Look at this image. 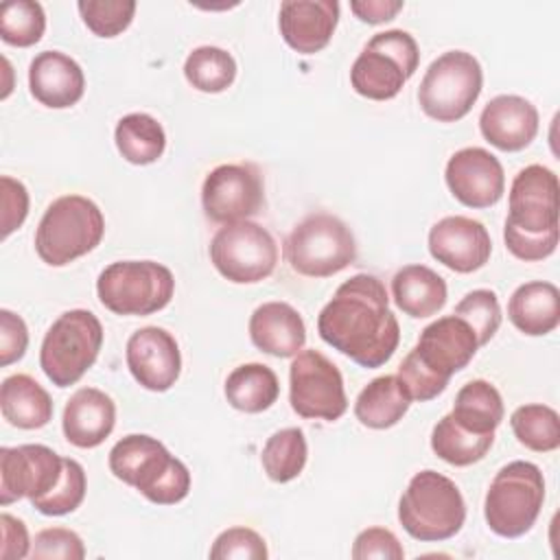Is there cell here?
Wrapping results in <instances>:
<instances>
[{
    "label": "cell",
    "mask_w": 560,
    "mask_h": 560,
    "mask_svg": "<svg viewBox=\"0 0 560 560\" xmlns=\"http://www.w3.org/2000/svg\"><path fill=\"white\" fill-rule=\"evenodd\" d=\"M317 332L328 346L368 370L385 365L400 341L387 289L372 273H357L337 287L332 300L319 311Z\"/></svg>",
    "instance_id": "1"
},
{
    "label": "cell",
    "mask_w": 560,
    "mask_h": 560,
    "mask_svg": "<svg viewBox=\"0 0 560 560\" xmlns=\"http://www.w3.org/2000/svg\"><path fill=\"white\" fill-rule=\"evenodd\" d=\"M116 479L133 486L158 505H175L190 492V470L155 438L131 433L118 440L107 457Z\"/></svg>",
    "instance_id": "2"
},
{
    "label": "cell",
    "mask_w": 560,
    "mask_h": 560,
    "mask_svg": "<svg viewBox=\"0 0 560 560\" xmlns=\"http://www.w3.org/2000/svg\"><path fill=\"white\" fill-rule=\"evenodd\" d=\"M398 521L411 538L442 542L462 529L466 503L453 479L427 468L409 479L398 501Z\"/></svg>",
    "instance_id": "3"
},
{
    "label": "cell",
    "mask_w": 560,
    "mask_h": 560,
    "mask_svg": "<svg viewBox=\"0 0 560 560\" xmlns=\"http://www.w3.org/2000/svg\"><path fill=\"white\" fill-rule=\"evenodd\" d=\"M105 234L101 208L83 195L57 197L35 230V252L50 267H63L98 247Z\"/></svg>",
    "instance_id": "4"
},
{
    "label": "cell",
    "mask_w": 560,
    "mask_h": 560,
    "mask_svg": "<svg viewBox=\"0 0 560 560\" xmlns=\"http://www.w3.org/2000/svg\"><path fill=\"white\" fill-rule=\"evenodd\" d=\"M545 501V479L536 464L514 459L499 468L488 486L483 501V518L501 538H518L527 534Z\"/></svg>",
    "instance_id": "5"
},
{
    "label": "cell",
    "mask_w": 560,
    "mask_h": 560,
    "mask_svg": "<svg viewBox=\"0 0 560 560\" xmlns=\"http://www.w3.org/2000/svg\"><path fill=\"white\" fill-rule=\"evenodd\" d=\"M103 346V326L92 311L61 313L46 330L39 348V368L57 387H70L94 365Z\"/></svg>",
    "instance_id": "6"
},
{
    "label": "cell",
    "mask_w": 560,
    "mask_h": 560,
    "mask_svg": "<svg viewBox=\"0 0 560 560\" xmlns=\"http://www.w3.org/2000/svg\"><path fill=\"white\" fill-rule=\"evenodd\" d=\"M284 258L300 276L328 278L357 260V241L335 214L313 212L284 238Z\"/></svg>",
    "instance_id": "7"
},
{
    "label": "cell",
    "mask_w": 560,
    "mask_h": 560,
    "mask_svg": "<svg viewBox=\"0 0 560 560\" xmlns=\"http://www.w3.org/2000/svg\"><path fill=\"white\" fill-rule=\"evenodd\" d=\"M420 63L416 39L402 28L376 33L359 52L350 68V85L370 101H389L398 96L407 79Z\"/></svg>",
    "instance_id": "8"
},
{
    "label": "cell",
    "mask_w": 560,
    "mask_h": 560,
    "mask_svg": "<svg viewBox=\"0 0 560 560\" xmlns=\"http://www.w3.org/2000/svg\"><path fill=\"white\" fill-rule=\"evenodd\" d=\"M175 293L168 267L155 260H118L96 278L101 304L116 315H151L162 311Z\"/></svg>",
    "instance_id": "9"
},
{
    "label": "cell",
    "mask_w": 560,
    "mask_h": 560,
    "mask_svg": "<svg viewBox=\"0 0 560 560\" xmlns=\"http://www.w3.org/2000/svg\"><path fill=\"white\" fill-rule=\"evenodd\" d=\"M483 88V70L466 50H448L433 59L420 81V109L438 122L462 120L477 103Z\"/></svg>",
    "instance_id": "10"
},
{
    "label": "cell",
    "mask_w": 560,
    "mask_h": 560,
    "mask_svg": "<svg viewBox=\"0 0 560 560\" xmlns=\"http://www.w3.org/2000/svg\"><path fill=\"white\" fill-rule=\"evenodd\" d=\"M214 269L234 284H254L269 278L278 262V245L267 228L254 221L228 223L210 241Z\"/></svg>",
    "instance_id": "11"
},
{
    "label": "cell",
    "mask_w": 560,
    "mask_h": 560,
    "mask_svg": "<svg viewBox=\"0 0 560 560\" xmlns=\"http://www.w3.org/2000/svg\"><path fill=\"white\" fill-rule=\"evenodd\" d=\"M289 402L300 418L339 420L348 411L339 368L319 350H300L289 368Z\"/></svg>",
    "instance_id": "12"
},
{
    "label": "cell",
    "mask_w": 560,
    "mask_h": 560,
    "mask_svg": "<svg viewBox=\"0 0 560 560\" xmlns=\"http://www.w3.org/2000/svg\"><path fill=\"white\" fill-rule=\"evenodd\" d=\"M265 203V186L258 166L249 162L219 164L201 186L203 214L221 225L247 221L260 212Z\"/></svg>",
    "instance_id": "13"
},
{
    "label": "cell",
    "mask_w": 560,
    "mask_h": 560,
    "mask_svg": "<svg viewBox=\"0 0 560 560\" xmlns=\"http://www.w3.org/2000/svg\"><path fill=\"white\" fill-rule=\"evenodd\" d=\"M66 457L44 444H20L0 448V503L18 499H42L61 481Z\"/></svg>",
    "instance_id": "14"
},
{
    "label": "cell",
    "mask_w": 560,
    "mask_h": 560,
    "mask_svg": "<svg viewBox=\"0 0 560 560\" xmlns=\"http://www.w3.org/2000/svg\"><path fill=\"white\" fill-rule=\"evenodd\" d=\"M558 175L542 166L521 168L510 186L505 228L540 236L558 230Z\"/></svg>",
    "instance_id": "15"
},
{
    "label": "cell",
    "mask_w": 560,
    "mask_h": 560,
    "mask_svg": "<svg viewBox=\"0 0 560 560\" xmlns=\"http://www.w3.org/2000/svg\"><path fill=\"white\" fill-rule=\"evenodd\" d=\"M451 195L466 208H490L505 192L503 166L488 149L464 147L455 151L444 168Z\"/></svg>",
    "instance_id": "16"
},
{
    "label": "cell",
    "mask_w": 560,
    "mask_h": 560,
    "mask_svg": "<svg viewBox=\"0 0 560 560\" xmlns=\"http://www.w3.org/2000/svg\"><path fill=\"white\" fill-rule=\"evenodd\" d=\"M477 350L479 341L475 330L457 315H444L424 326L418 343L411 348L413 357L446 383L472 361Z\"/></svg>",
    "instance_id": "17"
},
{
    "label": "cell",
    "mask_w": 560,
    "mask_h": 560,
    "mask_svg": "<svg viewBox=\"0 0 560 560\" xmlns=\"http://www.w3.org/2000/svg\"><path fill=\"white\" fill-rule=\"evenodd\" d=\"M429 254L451 271L472 273L490 260L492 241L481 221L453 214L431 225Z\"/></svg>",
    "instance_id": "18"
},
{
    "label": "cell",
    "mask_w": 560,
    "mask_h": 560,
    "mask_svg": "<svg viewBox=\"0 0 560 560\" xmlns=\"http://www.w3.org/2000/svg\"><path fill=\"white\" fill-rule=\"evenodd\" d=\"M127 368L136 383L149 392H166L182 372V354L175 337L160 326H144L127 339Z\"/></svg>",
    "instance_id": "19"
},
{
    "label": "cell",
    "mask_w": 560,
    "mask_h": 560,
    "mask_svg": "<svg viewBox=\"0 0 560 560\" xmlns=\"http://www.w3.org/2000/svg\"><path fill=\"white\" fill-rule=\"evenodd\" d=\"M337 22V0H284L278 13L282 39L300 55H315L326 48Z\"/></svg>",
    "instance_id": "20"
},
{
    "label": "cell",
    "mask_w": 560,
    "mask_h": 560,
    "mask_svg": "<svg viewBox=\"0 0 560 560\" xmlns=\"http://www.w3.org/2000/svg\"><path fill=\"white\" fill-rule=\"evenodd\" d=\"M479 131L499 151H523L538 133V109L518 94H499L481 109Z\"/></svg>",
    "instance_id": "21"
},
{
    "label": "cell",
    "mask_w": 560,
    "mask_h": 560,
    "mask_svg": "<svg viewBox=\"0 0 560 560\" xmlns=\"http://www.w3.org/2000/svg\"><path fill=\"white\" fill-rule=\"evenodd\" d=\"M28 90L44 107L66 109L83 98L85 74L66 52L42 50L28 66Z\"/></svg>",
    "instance_id": "22"
},
{
    "label": "cell",
    "mask_w": 560,
    "mask_h": 560,
    "mask_svg": "<svg viewBox=\"0 0 560 560\" xmlns=\"http://www.w3.org/2000/svg\"><path fill=\"white\" fill-rule=\"evenodd\" d=\"M116 424V405L112 396L96 387L77 389L61 418L66 440L77 448H96L103 444Z\"/></svg>",
    "instance_id": "23"
},
{
    "label": "cell",
    "mask_w": 560,
    "mask_h": 560,
    "mask_svg": "<svg viewBox=\"0 0 560 560\" xmlns=\"http://www.w3.org/2000/svg\"><path fill=\"white\" fill-rule=\"evenodd\" d=\"M252 343L271 357H295L306 343L302 315L287 302H265L249 317Z\"/></svg>",
    "instance_id": "24"
},
{
    "label": "cell",
    "mask_w": 560,
    "mask_h": 560,
    "mask_svg": "<svg viewBox=\"0 0 560 560\" xmlns=\"http://www.w3.org/2000/svg\"><path fill=\"white\" fill-rule=\"evenodd\" d=\"M508 317L527 337H542L560 324V291L553 282L532 280L512 293Z\"/></svg>",
    "instance_id": "25"
},
{
    "label": "cell",
    "mask_w": 560,
    "mask_h": 560,
    "mask_svg": "<svg viewBox=\"0 0 560 560\" xmlns=\"http://www.w3.org/2000/svg\"><path fill=\"white\" fill-rule=\"evenodd\" d=\"M392 298L405 315L424 319L444 308L448 289L444 278L431 267L405 265L392 278Z\"/></svg>",
    "instance_id": "26"
},
{
    "label": "cell",
    "mask_w": 560,
    "mask_h": 560,
    "mask_svg": "<svg viewBox=\"0 0 560 560\" xmlns=\"http://www.w3.org/2000/svg\"><path fill=\"white\" fill-rule=\"evenodd\" d=\"M0 409L18 429H42L52 420L50 394L28 374H11L2 381Z\"/></svg>",
    "instance_id": "27"
},
{
    "label": "cell",
    "mask_w": 560,
    "mask_h": 560,
    "mask_svg": "<svg viewBox=\"0 0 560 560\" xmlns=\"http://www.w3.org/2000/svg\"><path fill=\"white\" fill-rule=\"evenodd\" d=\"M411 398L396 374L372 378L354 400V416L368 429H389L409 411Z\"/></svg>",
    "instance_id": "28"
},
{
    "label": "cell",
    "mask_w": 560,
    "mask_h": 560,
    "mask_svg": "<svg viewBox=\"0 0 560 560\" xmlns=\"http://www.w3.org/2000/svg\"><path fill=\"white\" fill-rule=\"evenodd\" d=\"M223 392L234 409L245 413H260L278 400L280 383L269 365L243 363L228 374Z\"/></svg>",
    "instance_id": "29"
},
{
    "label": "cell",
    "mask_w": 560,
    "mask_h": 560,
    "mask_svg": "<svg viewBox=\"0 0 560 560\" xmlns=\"http://www.w3.org/2000/svg\"><path fill=\"white\" fill-rule=\"evenodd\" d=\"M114 142L129 164L147 166L162 158L166 149V133L158 118L144 112H133L116 122Z\"/></svg>",
    "instance_id": "30"
},
{
    "label": "cell",
    "mask_w": 560,
    "mask_h": 560,
    "mask_svg": "<svg viewBox=\"0 0 560 560\" xmlns=\"http://www.w3.org/2000/svg\"><path fill=\"white\" fill-rule=\"evenodd\" d=\"M503 413L505 409L499 389L483 378L468 381L457 392L451 411L453 420L472 433H494Z\"/></svg>",
    "instance_id": "31"
},
{
    "label": "cell",
    "mask_w": 560,
    "mask_h": 560,
    "mask_svg": "<svg viewBox=\"0 0 560 560\" xmlns=\"http://www.w3.org/2000/svg\"><path fill=\"white\" fill-rule=\"evenodd\" d=\"M494 433H472L459 427L451 413L442 416L431 431L433 453L451 466H470L486 457Z\"/></svg>",
    "instance_id": "32"
},
{
    "label": "cell",
    "mask_w": 560,
    "mask_h": 560,
    "mask_svg": "<svg viewBox=\"0 0 560 560\" xmlns=\"http://www.w3.org/2000/svg\"><path fill=\"white\" fill-rule=\"evenodd\" d=\"M308 444L304 431L298 427H287L271 433L262 446L260 462L267 477L276 483H287L300 477L306 466Z\"/></svg>",
    "instance_id": "33"
},
{
    "label": "cell",
    "mask_w": 560,
    "mask_h": 560,
    "mask_svg": "<svg viewBox=\"0 0 560 560\" xmlns=\"http://www.w3.org/2000/svg\"><path fill=\"white\" fill-rule=\"evenodd\" d=\"M184 77L195 90L219 94L234 83L236 61L219 46H199L188 52L184 61Z\"/></svg>",
    "instance_id": "34"
},
{
    "label": "cell",
    "mask_w": 560,
    "mask_h": 560,
    "mask_svg": "<svg viewBox=\"0 0 560 560\" xmlns=\"http://www.w3.org/2000/svg\"><path fill=\"white\" fill-rule=\"evenodd\" d=\"M510 427L518 444L536 453H549L560 446V416L556 409L532 402L521 405L510 416Z\"/></svg>",
    "instance_id": "35"
},
{
    "label": "cell",
    "mask_w": 560,
    "mask_h": 560,
    "mask_svg": "<svg viewBox=\"0 0 560 560\" xmlns=\"http://www.w3.org/2000/svg\"><path fill=\"white\" fill-rule=\"evenodd\" d=\"M46 31L44 7L35 0H9L0 7V37L9 46L28 48Z\"/></svg>",
    "instance_id": "36"
},
{
    "label": "cell",
    "mask_w": 560,
    "mask_h": 560,
    "mask_svg": "<svg viewBox=\"0 0 560 560\" xmlns=\"http://www.w3.org/2000/svg\"><path fill=\"white\" fill-rule=\"evenodd\" d=\"M85 490H88V479H85L83 466L77 459L66 457L61 481L46 497L31 501V505L44 516H63L74 512L83 503Z\"/></svg>",
    "instance_id": "37"
},
{
    "label": "cell",
    "mask_w": 560,
    "mask_h": 560,
    "mask_svg": "<svg viewBox=\"0 0 560 560\" xmlns=\"http://www.w3.org/2000/svg\"><path fill=\"white\" fill-rule=\"evenodd\" d=\"M453 315L462 317L464 322H468V326L475 330L479 348L486 346L499 330L501 326V304L494 291L490 289H475L470 293H466Z\"/></svg>",
    "instance_id": "38"
},
{
    "label": "cell",
    "mask_w": 560,
    "mask_h": 560,
    "mask_svg": "<svg viewBox=\"0 0 560 560\" xmlns=\"http://www.w3.org/2000/svg\"><path fill=\"white\" fill-rule=\"evenodd\" d=\"M77 9L83 18V24L96 37H116L133 20L136 2L133 0H81Z\"/></svg>",
    "instance_id": "39"
},
{
    "label": "cell",
    "mask_w": 560,
    "mask_h": 560,
    "mask_svg": "<svg viewBox=\"0 0 560 560\" xmlns=\"http://www.w3.org/2000/svg\"><path fill=\"white\" fill-rule=\"evenodd\" d=\"M269 556L265 538L249 527H230L221 532L212 547V560H265Z\"/></svg>",
    "instance_id": "40"
},
{
    "label": "cell",
    "mask_w": 560,
    "mask_h": 560,
    "mask_svg": "<svg viewBox=\"0 0 560 560\" xmlns=\"http://www.w3.org/2000/svg\"><path fill=\"white\" fill-rule=\"evenodd\" d=\"M33 560H83L85 547L77 532L68 527H46L31 545Z\"/></svg>",
    "instance_id": "41"
},
{
    "label": "cell",
    "mask_w": 560,
    "mask_h": 560,
    "mask_svg": "<svg viewBox=\"0 0 560 560\" xmlns=\"http://www.w3.org/2000/svg\"><path fill=\"white\" fill-rule=\"evenodd\" d=\"M400 385L405 387V392L409 394L411 402L418 400V402H427V400H433L438 398L444 389H446V381L438 378L435 374H431L416 357L413 352L409 350L407 357L402 359V363L398 365V372H396Z\"/></svg>",
    "instance_id": "42"
},
{
    "label": "cell",
    "mask_w": 560,
    "mask_h": 560,
    "mask_svg": "<svg viewBox=\"0 0 560 560\" xmlns=\"http://www.w3.org/2000/svg\"><path fill=\"white\" fill-rule=\"evenodd\" d=\"M352 558L354 560H370V558L402 560L405 549L394 532L385 527H368L357 534L352 542Z\"/></svg>",
    "instance_id": "43"
},
{
    "label": "cell",
    "mask_w": 560,
    "mask_h": 560,
    "mask_svg": "<svg viewBox=\"0 0 560 560\" xmlns=\"http://www.w3.org/2000/svg\"><path fill=\"white\" fill-rule=\"evenodd\" d=\"M558 230L549 232V234H540V236H532V234H523L516 232L512 228L503 225V241L508 252L525 262H534V260H545L549 258L556 247H558Z\"/></svg>",
    "instance_id": "44"
},
{
    "label": "cell",
    "mask_w": 560,
    "mask_h": 560,
    "mask_svg": "<svg viewBox=\"0 0 560 560\" xmlns=\"http://www.w3.org/2000/svg\"><path fill=\"white\" fill-rule=\"evenodd\" d=\"M2 188V238H9L11 232H15L26 214H28V190L20 179H13L9 175L0 177Z\"/></svg>",
    "instance_id": "45"
},
{
    "label": "cell",
    "mask_w": 560,
    "mask_h": 560,
    "mask_svg": "<svg viewBox=\"0 0 560 560\" xmlns=\"http://www.w3.org/2000/svg\"><path fill=\"white\" fill-rule=\"evenodd\" d=\"M28 348V328L20 315L9 308L0 311V365H11Z\"/></svg>",
    "instance_id": "46"
},
{
    "label": "cell",
    "mask_w": 560,
    "mask_h": 560,
    "mask_svg": "<svg viewBox=\"0 0 560 560\" xmlns=\"http://www.w3.org/2000/svg\"><path fill=\"white\" fill-rule=\"evenodd\" d=\"M0 532H2V545H0V558L2 560H22L31 556V540L28 529L22 518H15L11 514L0 516Z\"/></svg>",
    "instance_id": "47"
},
{
    "label": "cell",
    "mask_w": 560,
    "mask_h": 560,
    "mask_svg": "<svg viewBox=\"0 0 560 560\" xmlns=\"http://www.w3.org/2000/svg\"><path fill=\"white\" fill-rule=\"evenodd\" d=\"M405 7L402 0H352L350 11L365 24H383L396 18Z\"/></svg>",
    "instance_id": "48"
}]
</instances>
